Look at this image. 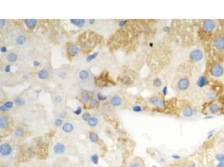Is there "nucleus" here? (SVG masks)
<instances>
[{
	"label": "nucleus",
	"mask_w": 224,
	"mask_h": 167,
	"mask_svg": "<svg viewBox=\"0 0 224 167\" xmlns=\"http://www.w3.org/2000/svg\"><path fill=\"white\" fill-rule=\"evenodd\" d=\"M85 34L82 36L81 38V46L83 51H90L91 49L95 46L96 40L95 35L91 34V33H85Z\"/></svg>",
	"instance_id": "f257e3e1"
},
{
	"label": "nucleus",
	"mask_w": 224,
	"mask_h": 167,
	"mask_svg": "<svg viewBox=\"0 0 224 167\" xmlns=\"http://www.w3.org/2000/svg\"><path fill=\"white\" fill-rule=\"evenodd\" d=\"M224 110L223 105L218 102L211 103L207 106L205 109L206 113L209 115H219L222 114Z\"/></svg>",
	"instance_id": "f03ea898"
},
{
	"label": "nucleus",
	"mask_w": 224,
	"mask_h": 167,
	"mask_svg": "<svg viewBox=\"0 0 224 167\" xmlns=\"http://www.w3.org/2000/svg\"><path fill=\"white\" fill-rule=\"evenodd\" d=\"M148 102L151 105L157 109H162L165 105V102L162 98L157 97L156 96H153L150 97Z\"/></svg>",
	"instance_id": "7ed1b4c3"
},
{
	"label": "nucleus",
	"mask_w": 224,
	"mask_h": 167,
	"mask_svg": "<svg viewBox=\"0 0 224 167\" xmlns=\"http://www.w3.org/2000/svg\"><path fill=\"white\" fill-rule=\"evenodd\" d=\"M210 74L215 78H220L224 75V68L219 64H214L210 69Z\"/></svg>",
	"instance_id": "20e7f679"
},
{
	"label": "nucleus",
	"mask_w": 224,
	"mask_h": 167,
	"mask_svg": "<svg viewBox=\"0 0 224 167\" xmlns=\"http://www.w3.org/2000/svg\"><path fill=\"white\" fill-rule=\"evenodd\" d=\"M198 113L197 109L191 107H184L181 111V115L184 118H191L196 116Z\"/></svg>",
	"instance_id": "39448f33"
},
{
	"label": "nucleus",
	"mask_w": 224,
	"mask_h": 167,
	"mask_svg": "<svg viewBox=\"0 0 224 167\" xmlns=\"http://www.w3.org/2000/svg\"><path fill=\"white\" fill-rule=\"evenodd\" d=\"M203 57V54L200 49H196L191 51L189 54V59L192 61L197 62L202 60Z\"/></svg>",
	"instance_id": "423d86ee"
},
{
	"label": "nucleus",
	"mask_w": 224,
	"mask_h": 167,
	"mask_svg": "<svg viewBox=\"0 0 224 167\" xmlns=\"http://www.w3.org/2000/svg\"><path fill=\"white\" fill-rule=\"evenodd\" d=\"M216 23L212 20H206L202 23V28L206 33H210L214 30Z\"/></svg>",
	"instance_id": "0eeeda50"
},
{
	"label": "nucleus",
	"mask_w": 224,
	"mask_h": 167,
	"mask_svg": "<svg viewBox=\"0 0 224 167\" xmlns=\"http://www.w3.org/2000/svg\"><path fill=\"white\" fill-rule=\"evenodd\" d=\"M190 86V81L186 78L180 79L177 83V87L180 91H186Z\"/></svg>",
	"instance_id": "6e6552de"
},
{
	"label": "nucleus",
	"mask_w": 224,
	"mask_h": 167,
	"mask_svg": "<svg viewBox=\"0 0 224 167\" xmlns=\"http://www.w3.org/2000/svg\"><path fill=\"white\" fill-rule=\"evenodd\" d=\"M12 153V148L10 144L8 143H4L0 146V154L4 157L10 155Z\"/></svg>",
	"instance_id": "1a4fd4ad"
},
{
	"label": "nucleus",
	"mask_w": 224,
	"mask_h": 167,
	"mask_svg": "<svg viewBox=\"0 0 224 167\" xmlns=\"http://www.w3.org/2000/svg\"><path fill=\"white\" fill-rule=\"evenodd\" d=\"M80 52V49L75 45L72 44L67 47V55L71 57H73L79 55Z\"/></svg>",
	"instance_id": "9d476101"
},
{
	"label": "nucleus",
	"mask_w": 224,
	"mask_h": 167,
	"mask_svg": "<svg viewBox=\"0 0 224 167\" xmlns=\"http://www.w3.org/2000/svg\"><path fill=\"white\" fill-rule=\"evenodd\" d=\"M129 167H145V164L142 158L137 157L129 162Z\"/></svg>",
	"instance_id": "9b49d317"
},
{
	"label": "nucleus",
	"mask_w": 224,
	"mask_h": 167,
	"mask_svg": "<svg viewBox=\"0 0 224 167\" xmlns=\"http://www.w3.org/2000/svg\"><path fill=\"white\" fill-rule=\"evenodd\" d=\"M109 102L112 107H120L122 104V99L119 95H115L110 99Z\"/></svg>",
	"instance_id": "f8f14e48"
},
{
	"label": "nucleus",
	"mask_w": 224,
	"mask_h": 167,
	"mask_svg": "<svg viewBox=\"0 0 224 167\" xmlns=\"http://www.w3.org/2000/svg\"><path fill=\"white\" fill-rule=\"evenodd\" d=\"M208 84V80L205 75H202L197 80L196 85L199 88H203Z\"/></svg>",
	"instance_id": "ddd939ff"
},
{
	"label": "nucleus",
	"mask_w": 224,
	"mask_h": 167,
	"mask_svg": "<svg viewBox=\"0 0 224 167\" xmlns=\"http://www.w3.org/2000/svg\"><path fill=\"white\" fill-rule=\"evenodd\" d=\"M214 46L219 50L224 49V37H218L215 38L214 41Z\"/></svg>",
	"instance_id": "4468645a"
},
{
	"label": "nucleus",
	"mask_w": 224,
	"mask_h": 167,
	"mask_svg": "<svg viewBox=\"0 0 224 167\" xmlns=\"http://www.w3.org/2000/svg\"><path fill=\"white\" fill-rule=\"evenodd\" d=\"M65 146L60 143H58L56 144L53 148V151L56 154H62L63 153H65Z\"/></svg>",
	"instance_id": "2eb2a0df"
},
{
	"label": "nucleus",
	"mask_w": 224,
	"mask_h": 167,
	"mask_svg": "<svg viewBox=\"0 0 224 167\" xmlns=\"http://www.w3.org/2000/svg\"><path fill=\"white\" fill-rule=\"evenodd\" d=\"M70 22L72 25L79 28L82 27L86 23V21L84 19H71Z\"/></svg>",
	"instance_id": "dca6fc26"
},
{
	"label": "nucleus",
	"mask_w": 224,
	"mask_h": 167,
	"mask_svg": "<svg viewBox=\"0 0 224 167\" xmlns=\"http://www.w3.org/2000/svg\"><path fill=\"white\" fill-rule=\"evenodd\" d=\"M73 125L72 124L70 123H66L62 125V130L67 133H69L71 132L72 131L73 129Z\"/></svg>",
	"instance_id": "f3484780"
},
{
	"label": "nucleus",
	"mask_w": 224,
	"mask_h": 167,
	"mask_svg": "<svg viewBox=\"0 0 224 167\" xmlns=\"http://www.w3.org/2000/svg\"><path fill=\"white\" fill-rule=\"evenodd\" d=\"M9 125V121L5 116H0V127L1 129H5Z\"/></svg>",
	"instance_id": "a211bd4d"
},
{
	"label": "nucleus",
	"mask_w": 224,
	"mask_h": 167,
	"mask_svg": "<svg viewBox=\"0 0 224 167\" xmlns=\"http://www.w3.org/2000/svg\"><path fill=\"white\" fill-rule=\"evenodd\" d=\"M120 82L123 85H125V86H129L133 83L132 79H131V78H129L128 76H123L120 79Z\"/></svg>",
	"instance_id": "6ab92c4d"
},
{
	"label": "nucleus",
	"mask_w": 224,
	"mask_h": 167,
	"mask_svg": "<svg viewBox=\"0 0 224 167\" xmlns=\"http://www.w3.org/2000/svg\"><path fill=\"white\" fill-rule=\"evenodd\" d=\"M38 78L41 80L47 79L49 76V74L48 71L46 70L43 69L40 70L38 73Z\"/></svg>",
	"instance_id": "aec40b11"
},
{
	"label": "nucleus",
	"mask_w": 224,
	"mask_h": 167,
	"mask_svg": "<svg viewBox=\"0 0 224 167\" xmlns=\"http://www.w3.org/2000/svg\"><path fill=\"white\" fill-rule=\"evenodd\" d=\"M26 40H27V38L25 36H24V35H19L16 38L15 42L17 44V45L21 46V45H23L26 43Z\"/></svg>",
	"instance_id": "412c9836"
},
{
	"label": "nucleus",
	"mask_w": 224,
	"mask_h": 167,
	"mask_svg": "<svg viewBox=\"0 0 224 167\" xmlns=\"http://www.w3.org/2000/svg\"><path fill=\"white\" fill-rule=\"evenodd\" d=\"M216 97V93L214 91L210 90L206 94V98L208 101H213Z\"/></svg>",
	"instance_id": "4be33fe9"
},
{
	"label": "nucleus",
	"mask_w": 224,
	"mask_h": 167,
	"mask_svg": "<svg viewBox=\"0 0 224 167\" xmlns=\"http://www.w3.org/2000/svg\"><path fill=\"white\" fill-rule=\"evenodd\" d=\"M24 22L27 27L31 28H34L37 23V21L35 19H27Z\"/></svg>",
	"instance_id": "5701e85b"
},
{
	"label": "nucleus",
	"mask_w": 224,
	"mask_h": 167,
	"mask_svg": "<svg viewBox=\"0 0 224 167\" xmlns=\"http://www.w3.org/2000/svg\"><path fill=\"white\" fill-rule=\"evenodd\" d=\"M14 102L16 105L18 107H23L25 104V100L24 98L20 97H16L14 99Z\"/></svg>",
	"instance_id": "b1692460"
},
{
	"label": "nucleus",
	"mask_w": 224,
	"mask_h": 167,
	"mask_svg": "<svg viewBox=\"0 0 224 167\" xmlns=\"http://www.w3.org/2000/svg\"><path fill=\"white\" fill-rule=\"evenodd\" d=\"M6 58H7V60L10 62H14L17 60L18 55L14 52H10L7 54Z\"/></svg>",
	"instance_id": "393cba45"
},
{
	"label": "nucleus",
	"mask_w": 224,
	"mask_h": 167,
	"mask_svg": "<svg viewBox=\"0 0 224 167\" xmlns=\"http://www.w3.org/2000/svg\"><path fill=\"white\" fill-rule=\"evenodd\" d=\"M162 79L159 78H154L153 81V86L155 88H159L162 86Z\"/></svg>",
	"instance_id": "a878e982"
},
{
	"label": "nucleus",
	"mask_w": 224,
	"mask_h": 167,
	"mask_svg": "<svg viewBox=\"0 0 224 167\" xmlns=\"http://www.w3.org/2000/svg\"><path fill=\"white\" fill-rule=\"evenodd\" d=\"M79 78L81 80H87L89 78V72L85 70H82L79 73Z\"/></svg>",
	"instance_id": "bb28decb"
},
{
	"label": "nucleus",
	"mask_w": 224,
	"mask_h": 167,
	"mask_svg": "<svg viewBox=\"0 0 224 167\" xmlns=\"http://www.w3.org/2000/svg\"><path fill=\"white\" fill-rule=\"evenodd\" d=\"M87 122L88 124L91 127H95L98 124V119L96 117H91Z\"/></svg>",
	"instance_id": "cd10ccee"
},
{
	"label": "nucleus",
	"mask_w": 224,
	"mask_h": 167,
	"mask_svg": "<svg viewBox=\"0 0 224 167\" xmlns=\"http://www.w3.org/2000/svg\"><path fill=\"white\" fill-rule=\"evenodd\" d=\"M24 134V130L21 128H18L15 131V136L17 138H21Z\"/></svg>",
	"instance_id": "c85d7f7f"
},
{
	"label": "nucleus",
	"mask_w": 224,
	"mask_h": 167,
	"mask_svg": "<svg viewBox=\"0 0 224 167\" xmlns=\"http://www.w3.org/2000/svg\"><path fill=\"white\" fill-rule=\"evenodd\" d=\"M89 139L93 143H96L99 140L98 135L94 133H90L89 134Z\"/></svg>",
	"instance_id": "c756f323"
},
{
	"label": "nucleus",
	"mask_w": 224,
	"mask_h": 167,
	"mask_svg": "<svg viewBox=\"0 0 224 167\" xmlns=\"http://www.w3.org/2000/svg\"><path fill=\"white\" fill-rule=\"evenodd\" d=\"M81 98L82 100L84 102H88L90 100V96L88 93H82L81 94Z\"/></svg>",
	"instance_id": "7c9ffc66"
},
{
	"label": "nucleus",
	"mask_w": 224,
	"mask_h": 167,
	"mask_svg": "<svg viewBox=\"0 0 224 167\" xmlns=\"http://www.w3.org/2000/svg\"><path fill=\"white\" fill-rule=\"evenodd\" d=\"M132 110L134 113H142L143 111V108L140 105H134L132 107Z\"/></svg>",
	"instance_id": "2f4dec72"
},
{
	"label": "nucleus",
	"mask_w": 224,
	"mask_h": 167,
	"mask_svg": "<svg viewBox=\"0 0 224 167\" xmlns=\"http://www.w3.org/2000/svg\"><path fill=\"white\" fill-rule=\"evenodd\" d=\"M99 55V53L98 52H95L91 55H90L89 56H88L86 58V61L87 62H90L92 60H94L95 59H96V57L98 56Z\"/></svg>",
	"instance_id": "473e14b6"
},
{
	"label": "nucleus",
	"mask_w": 224,
	"mask_h": 167,
	"mask_svg": "<svg viewBox=\"0 0 224 167\" xmlns=\"http://www.w3.org/2000/svg\"><path fill=\"white\" fill-rule=\"evenodd\" d=\"M183 167H200L198 164H197V163H195V162H189L187 163H185L184 165H183Z\"/></svg>",
	"instance_id": "72a5a7b5"
},
{
	"label": "nucleus",
	"mask_w": 224,
	"mask_h": 167,
	"mask_svg": "<svg viewBox=\"0 0 224 167\" xmlns=\"http://www.w3.org/2000/svg\"><path fill=\"white\" fill-rule=\"evenodd\" d=\"M91 118V115L89 113H85L82 115V119L85 121H88Z\"/></svg>",
	"instance_id": "f704fd0d"
},
{
	"label": "nucleus",
	"mask_w": 224,
	"mask_h": 167,
	"mask_svg": "<svg viewBox=\"0 0 224 167\" xmlns=\"http://www.w3.org/2000/svg\"><path fill=\"white\" fill-rule=\"evenodd\" d=\"M97 97H98V100H99V101H101V102L105 101V100L107 99V96L104 95L103 94H102L101 93H98V94H97Z\"/></svg>",
	"instance_id": "c9c22d12"
},
{
	"label": "nucleus",
	"mask_w": 224,
	"mask_h": 167,
	"mask_svg": "<svg viewBox=\"0 0 224 167\" xmlns=\"http://www.w3.org/2000/svg\"><path fill=\"white\" fill-rule=\"evenodd\" d=\"M98 100L96 99H91L89 102V104L90 105L91 107H97L98 105Z\"/></svg>",
	"instance_id": "e433bc0d"
},
{
	"label": "nucleus",
	"mask_w": 224,
	"mask_h": 167,
	"mask_svg": "<svg viewBox=\"0 0 224 167\" xmlns=\"http://www.w3.org/2000/svg\"><path fill=\"white\" fill-rule=\"evenodd\" d=\"M63 124V121L61 119H57L54 121V125L57 127H59Z\"/></svg>",
	"instance_id": "4c0bfd02"
},
{
	"label": "nucleus",
	"mask_w": 224,
	"mask_h": 167,
	"mask_svg": "<svg viewBox=\"0 0 224 167\" xmlns=\"http://www.w3.org/2000/svg\"><path fill=\"white\" fill-rule=\"evenodd\" d=\"M162 94L164 97H167L168 94V88L167 86H164L162 89Z\"/></svg>",
	"instance_id": "58836bf2"
},
{
	"label": "nucleus",
	"mask_w": 224,
	"mask_h": 167,
	"mask_svg": "<svg viewBox=\"0 0 224 167\" xmlns=\"http://www.w3.org/2000/svg\"><path fill=\"white\" fill-rule=\"evenodd\" d=\"M58 76L61 79H65L67 76V73L65 72V71H60V72L58 73Z\"/></svg>",
	"instance_id": "ea45409f"
},
{
	"label": "nucleus",
	"mask_w": 224,
	"mask_h": 167,
	"mask_svg": "<svg viewBox=\"0 0 224 167\" xmlns=\"http://www.w3.org/2000/svg\"><path fill=\"white\" fill-rule=\"evenodd\" d=\"M59 116L62 119H65L68 116V113L67 111H62L59 114Z\"/></svg>",
	"instance_id": "a19ab883"
},
{
	"label": "nucleus",
	"mask_w": 224,
	"mask_h": 167,
	"mask_svg": "<svg viewBox=\"0 0 224 167\" xmlns=\"http://www.w3.org/2000/svg\"><path fill=\"white\" fill-rule=\"evenodd\" d=\"M91 160L93 161V162L95 164H97L98 162V157L96 155H94L91 157Z\"/></svg>",
	"instance_id": "79ce46f5"
},
{
	"label": "nucleus",
	"mask_w": 224,
	"mask_h": 167,
	"mask_svg": "<svg viewBox=\"0 0 224 167\" xmlns=\"http://www.w3.org/2000/svg\"><path fill=\"white\" fill-rule=\"evenodd\" d=\"M54 100L56 103L59 104L62 102V97L60 95H56L54 98Z\"/></svg>",
	"instance_id": "37998d69"
},
{
	"label": "nucleus",
	"mask_w": 224,
	"mask_h": 167,
	"mask_svg": "<svg viewBox=\"0 0 224 167\" xmlns=\"http://www.w3.org/2000/svg\"><path fill=\"white\" fill-rule=\"evenodd\" d=\"M4 105L6 107H7L8 109L11 108V107H13V102H7L4 104Z\"/></svg>",
	"instance_id": "c03bdc74"
},
{
	"label": "nucleus",
	"mask_w": 224,
	"mask_h": 167,
	"mask_svg": "<svg viewBox=\"0 0 224 167\" xmlns=\"http://www.w3.org/2000/svg\"><path fill=\"white\" fill-rule=\"evenodd\" d=\"M82 112V108L81 107H78L75 111H74V114L76 115H80Z\"/></svg>",
	"instance_id": "a18cd8bd"
},
{
	"label": "nucleus",
	"mask_w": 224,
	"mask_h": 167,
	"mask_svg": "<svg viewBox=\"0 0 224 167\" xmlns=\"http://www.w3.org/2000/svg\"><path fill=\"white\" fill-rule=\"evenodd\" d=\"M127 23V20H122V21H120L119 22V23H118L119 26H120V27H122V26H124V25Z\"/></svg>",
	"instance_id": "49530a36"
},
{
	"label": "nucleus",
	"mask_w": 224,
	"mask_h": 167,
	"mask_svg": "<svg viewBox=\"0 0 224 167\" xmlns=\"http://www.w3.org/2000/svg\"><path fill=\"white\" fill-rule=\"evenodd\" d=\"M5 24H6V21L4 20H0V28H2L5 26Z\"/></svg>",
	"instance_id": "de8ad7c7"
},
{
	"label": "nucleus",
	"mask_w": 224,
	"mask_h": 167,
	"mask_svg": "<svg viewBox=\"0 0 224 167\" xmlns=\"http://www.w3.org/2000/svg\"><path fill=\"white\" fill-rule=\"evenodd\" d=\"M170 27L169 26H165L164 28H162V31L163 32L165 33H167L170 30Z\"/></svg>",
	"instance_id": "09e8293b"
},
{
	"label": "nucleus",
	"mask_w": 224,
	"mask_h": 167,
	"mask_svg": "<svg viewBox=\"0 0 224 167\" xmlns=\"http://www.w3.org/2000/svg\"><path fill=\"white\" fill-rule=\"evenodd\" d=\"M5 70L6 73H9V72H10V70H11V66H10V65H7L5 67Z\"/></svg>",
	"instance_id": "8fccbe9b"
},
{
	"label": "nucleus",
	"mask_w": 224,
	"mask_h": 167,
	"mask_svg": "<svg viewBox=\"0 0 224 167\" xmlns=\"http://www.w3.org/2000/svg\"><path fill=\"white\" fill-rule=\"evenodd\" d=\"M1 52H2V53H5V52H6L7 51V49L6 47H1Z\"/></svg>",
	"instance_id": "3c124183"
},
{
	"label": "nucleus",
	"mask_w": 224,
	"mask_h": 167,
	"mask_svg": "<svg viewBox=\"0 0 224 167\" xmlns=\"http://www.w3.org/2000/svg\"><path fill=\"white\" fill-rule=\"evenodd\" d=\"M0 110L1 111H7V110H8V108L5 107V105H2L0 107Z\"/></svg>",
	"instance_id": "603ef678"
},
{
	"label": "nucleus",
	"mask_w": 224,
	"mask_h": 167,
	"mask_svg": "<svg viewBox=\"0 0 224 167\" xmlns=\"http://www.w3.org/2000/svg\"><path fill=\"white\" fill-rule=\"evenodd\" d=\"M33 65L34 66H39L40 65V63L38 61H35L34 62Z\"/></svg>",
	"instance_id": "864d4df0"
},
{
	"label": "nucleus",
	"mask_w": 224,
	"mask_h": 167,
	"mask_svg": "<svg viewBox=\"0 0 224 167\" xmlns=\"http://www.w3.org/2000/svg\"><path fill=\"white\" fill-rule=\"evenodd\" d=\"M95 20H90V21H89V23H90V24H91V25H93L94 23H95Z\"/></svg>",
	"instance_id": "5fc2aeb1"
},
{
	"label": "nucleus",
	"mask_w": 224,
	"mask_h": 167,
	"mask_svg": "<svg viewBox=\"0 0 224 167\" xmlns=\"http://www.w3.org/2000/svg\"><path fill=\"white\" fill-rule=\"evenodd\" d=\"M41 91H42L41 89H38V90H36L35 91H36V93H37L38 94H39V93L41 92Z\"/></svg>",
	"instance_id": "6e6d98bb"
},
{
	"label": "nucleus",
	"mask_w": 224,
	"mask_h": 167,
	"mask_svg": "<svg viewBox=\"0 0 224 167\" xmlns=\"http://www.w3.org/2000/svg\"><path fill=\"white\" fill-rule=\"evenodd\" d=\"M149 46H150V47H153V43H150V44H149Z\"/></svg>",
	"instance_id": "4d7b16f0"
},
{
	"label": "nucleus",
	"mask_w": 224,
	"mask_h": 167,
	"mask_svg": "<svg viewBox=\"0 0 224 167\" xmlns=\"http://www.w3.org/2000/svg\"><path fill=\"white\" fill-rule=\"evenodd\" d=\"M167 167H178L177 166H167Z\"/></svg>",
	"instance_id": "13d9d810"
}]
</instances>
